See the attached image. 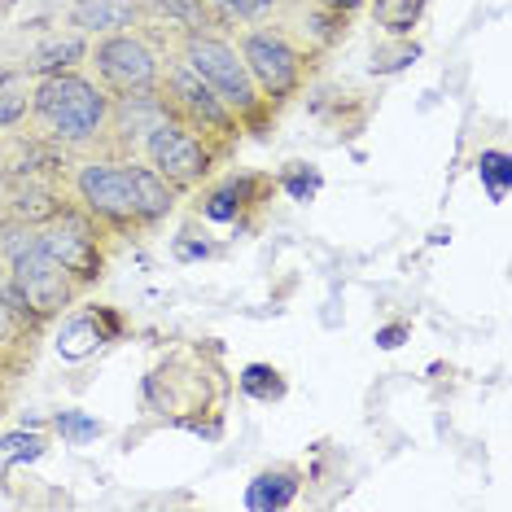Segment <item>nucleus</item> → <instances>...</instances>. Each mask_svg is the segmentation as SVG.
<instances>
[{"label": "nucleus", "mask_w": 512, "mask_h": 512, "mask_svg": "<svg viewBox=\"0 0 512 512\" xmlns=\"http://www.w3.org/2000/svg\"><path fill=\"white\" fill-rule=\"evenodd\" d=\"M75 206L88 211L106 232L141 228V206H136L132 162L127 158H84L71 167Z\"/></svg>", "instance_id": "nucleus-4"}, {"label": "nucleus", "mask_w": 512, "mask_h": 512, "mask_svg": "<svg viewBox=\"0 0 512 512\" xmlns=\"http://www.w3.org/2000/svg\"><path fill=\"white\" fill-rule=\"evenodd\" d=\"M141 154L171 189L184 193V189H197L202 180H211V171H215V162L224 158V149L171 114V119L154 123L141 136Z\"/></svg>", "instance_id": "nucleus-5"}, {"label": "nucleus", "mask_w": 512, "mask_h": 512, "mask_svg": "<svg viewBox=\"0 0 512 512\" xmlns=\"http://www.w3.org/2000/svg\"><path fill=\"white\" fill-rule=\"evenodd\" d=\"M171 101H167V92L158 88H145V92H123V97H110V127H106V136H114V145L123 149H132V145H141V136L149 132L154 123L162 119H171Z\"/></svg>", "instance_id": "nucleus-10"}, {"label": "nucleus", "mask_w": 512, "mask_h": 512, "mask_svg": "<svg viewBox=\"0 0 512 512\" xmlns=\"http://www.w3.org/2000/svg\"><path fill=\"white\" fill-rule=\"evenodd\" d=\"M477 180H482V189L491 193V202H504L508 184H512V162H508L504 149H486V154L477 158Z\"/></svg>", "instance_id": "nucleus-23"}, {"label": "nucleus", "mask_w": 512, "mask_h": 512, "mask_svg": "<svg viewBox=\"0 0 512 512\" xmlns=\"http://www.w3.org/2000/svg\"><path fill=\"white\" fill-rule=\"evenodd\" d=\"M5 211H9V219H18V224L44 228L49 219L66 211V197L53 180H9Z\"/></svg>", "instance_id": "nucleus-13"}, {"label": "nucleus", "mask_w": 512, "mask_h": 512, "mask_svg": "<svg viewBox=\"0 0 512 512\" xmlns=\"http://www.w3.org/2000/svg\"><path fill=\"white\" fill-rule=\"evenodd\" d=\"M171 250H176V259H184V263H193V259H211V246H206V241H202V246H197V241H189V237H176V246H171Z\"/></svg>", "instance_id": "nucleus-31"}, {"label": "nucleus", "mask_w": 512, "mask_h": 512, "mask_svg": "<svg viewBox=\"0 0 512 512\" xmlns=\"http://www.w3.org/2000/svg\"><path fill=\"white\" fill-rule=\"evenodd\" d=\"M49 451V438L36 429H14V434H0V477H9L18 464H36Z\"/></svg>", "instance_id": "nucleus-20"}, {"label": "nucleus", "mask_w": 512, "mask_h": 512, "mask_svg": "<svg viewBox=\"0 0 512 512\" xmlns=\"http://www.w3.org/2000/svg\"><path fill=\"white\" fill-rule=\"evenodd\" d=\"M31 119L44 127L40 136L53 145L66 149L97 145L110 127V92L79 71L44 75L31 88Z\"/></svg>", "instance_id": "nucleus-1"}, {"label": "nucleus", "mask_w": 512, "mask_h": 512, "mask_svg": "<svg viewBox=\"0 0 512 512\" xmlns=\"http://www.w3.org/2000/svg\"><path fill=\"white\" fill-rule=\"evenodd\" d=\"M162 92H167L176 119H184L193 132H202L206 141H215L219 149H228L241 136V119L184 62H167V66H162Z\"/></svg>", "instance_id": "nucleus-9"}, {"label": "nucleus", "mask_w": 512, "mask_h": 512, "mask_svg": "<svg viewBox=\"0 0 512 512\" xmlns=\"http://www.w3.org/2000/svg\"><path fill=\"white\" fill-rule=\"evenodd\" d=\"M206 5L228 22H263L276 14V0H206Z\"/></svg>", "instance_id": "nucleus-27"}, {"label": "nucleus", "mask_w": 512, "mask_h": 512, "mask_svg": "<svg viewBox=\"0 0 512 512\" xmlns=\"http://www.w3.org/2000/svg\"><path fill=\"white\" fill-rule=\"evenodd\" d=\"M237 53L267 106H281V101L298 97L302 79H307V66H302V53L289 44L285 31H272V27L241 31Z\"/></svg>", "instance_id": "nucleus-7"}, {"label": "nucleus", "mask_w": 512, "mask_h": 512, "mask_svg": "<svg viewBox=\"0 0 512 512\" xmlns=\"http://www.w3.org/2000/svg\"><path fill=\"white\" fill-rule=\"evenodd\" d=\"M40 246L62 263V272L79 289H92L106 276V228L75 202H66V211L40 228Z\"/></svg>", "instance_id": "nucleus-6"}, {"label": "nucleus", "mask_w": 512, "mask_h": 512, "mask_svg": "<svg viewBox=\"0 0 512 512\" xmlns=\"http://www.w3.org/2000/svg\"><path fill=\"white\" fill-rule=\"evenodd\" d=\"M18 333H27V329L18 324V311H14V298H9V285L0 281V351H5V346L14 342Z\"/></svg>", "instance_id": "nucleus-29"}, {"label": "nucleus", "mask_w": 512, "mask_h": 512, "mask_svg": "<svg viewBox=\"0 0 512 512\" xmlns=\"http://www.w3.org/2000/svg\"><path fill=\"white\" fill-rule=\"evenodd\" d=\"M237 386L246 390L250 399H259V403L285 399V377L272 364H246V368H241V377H237Z\"/></svg>", "instance_id": "nucleus-22"}, {"label": "nucleus", "mask_w": 512, "mask_h": 512, "mask_svg": "<svg viewBox=\"0 0 512 512\" xmlns=\"http://www.w3.org/2000/svg\"><path fill=\"white\" fill-rule=\"evenodd\" d=\"M132 162V158H127ZM132 184H136V206H141V228L162 224L171 211H176V189L158 176L149 162H132Z\"/></svg>", "instance_id": "nucleus-17"}, {"label": "nucleus", "mask_w": 512, "mask_h": 512, "mask_svg": "<svg viewBox=\"0 0 512 512\" xmlns=\"http://www.w3.org/2000/svg\"><path fill=\"white\" fill-rule=\"evenodd\" d=\"M307 36L320 44V49H333V44L346 40V14H333V9H311L307 14Z\"/></svg>", "instance_id": "nucleus-26"}, {"label": "nucleus", "mask_w": 512, "mask_h": 512, "mask_svg": "<svg viewBox=\"0 0 512 512\" xmlns=\"http://www.w3.org/2000/svg\"><path fill=\"white\" fill-rule=\"evenodd\" d=\"M145 18L141 0H71L66 9V22L84 36H110V31H136Z\"/></svg>", "instance_id": "nucleus-12"}, {"label": "nucleus", "mask_w": 512, "mask_h": 512, "mask_svg": "<svg viewBox=\"0 0 512 512\" xmlns=\"http://www.w3.org/2000/svg\"><path fill=\"white\" fill-rule=\"evenodd\" d=\"M180 62L189 66V71L202 79V84L211 88L241 123H254L267 110V101L259 97V88H254L246 62H241L237 44L224 40L219 31H193V36H184L180 40Z\"/></svg>", "instance_id": "nucleus-2"}, {"label": "nucleus", "mask_w": 512, "mask_h": 512, "mask_svg": "<svg viewBox=\"0 0 512 512\" xmlns=\"http://www.w3.org/2000/svg\"><path fill=\"white\" fill-rule=\"evenodd\" d=\"M416 57H421V44H412L407 36H394L390 44L372 49L368 71H372V75H399L403 66H412V62H416Z\"/></svg>", "instance_id": "nucleus-25"}, {"label": "nucleus", "mask_w": 512, "mask_h": 512, "mask_svg": "<svg viewBox=\"0 0 512 512\" xmlns=\"http://www.w3.org/2000/svg\"><path fill=\"white\" fill-rule=\"evenodd\" d=\"M294 167H298V162H294ZM281 184L289 189V197H294V202H311V193L320 189V176H316V171H307V176H302V167H298V171H285Z\"/></svg>", "instance_id": "nucleus-30"}, {"label": "nucleus", "mask_w": 512, "mask_h": 512, "mask_svg": "<svg viewBox=\"0 0 512 512\" xmlns=\"http://www.w3.org/2000/svg\"><path fill=\"white\" fill-rule=\"evenodd\" d=\"M0 176L5 180H53V184H62V176H71V149L36 136V141H27V149H22Z\"/></svg>", "instance_id": "nucleus-15"}, {"label": "nucleus", "mask_w": 512, "mask_h": 512, "mask_svg": "<svg viewBox=\"0 0 512 512\" xmlns=\"http://www.w3.org/2000/svg\"><path fill=\"white\" fill-rule=\"evenodd\" d=\"M298 486L302 482L294 469H263L246 482V499H241V504L250 512H281L298 499Z\"/></svg>", "instance_id": "nucleus-18"}, {"label": "nucleus", "mask_w": 512, "mask_h": 512, "mask_svg": "<svg viewBox=\"0 0 512 512\" xmlns=\"http://www.w3.org/2000/svg\"><path fill=\"white\" fill-rule=\"evenodd\" d=\"M407 333H412L407 324H390V329H381V333H377V346H381V351H394V346H403V337H407Z\"/></svg>", "instance_id": "nucleus-32"}, {"label": "nucleus", "mask_w": 512, "mask_h": 512, "mask_svg": "<svg viewBox=\"0 0 512 512\" xmlns=\"http://www.w3.org/2000/svg\"><path fill=\"white\" fill-rule=\"evenodd\" d=\"M141 5L149 9V14H158L162 22H176L184 36H193V31H215L219 27L206 0H141Z\"/></svg>", "instance_id": "nucleus-19"}, {"label": "nucleus", "mask_w": 512, "mask_h": 512, "mask_svg": "<svg viewBox=\"0 0 512 512\" xmlns=\"http://www.w3.org/2000/svg\"><path fill=\"white\" fill-rule=\"evenodd\" d=\"M53 429H57V438H62L66 447H88V442H97L101 434H106V425H101L97 416L79 412V407H66V412H57L53 416Z\"/></svg>", "instance_id": "nucleus-21"}, {"label": "nucleus", "mask_w": 512, "mask_h": 512, "mask_svg": "<svg viewBox=\"0 0 512 512\" xmlns=\"http://www.w3.org/2000/svg\"><path fill=\"white\" fill-rule=\"evenodd\" d=\"M31 114V88L0 79V127H18Z\"/></svg>", "instance_id": "nucleus-28"}, {"label": "nucleus", "mask_w": 512, "mask_h": 512, "mask_svg": "<svg viewBox=\"0 0 512 512\" xmlns=\"http://www.w3.org/2000/svg\"><path fill=\"white\" fill-rule=\"evenodd\" d=\"M421 9H425V0H377L372 14H377V22L390 36H407V31L421 22Z\"/></svg>", "instance_id": "nucleus-24"}, {"label": "nucleus", "mask_w": 512, "mask_h": 512, "mask_svg": "<svg viewBox=\"0 0 512 512\" xmlns=\"http://www.w3.org/2000/svg\"><path fill=\"white\" fill-rule=\"evenodd\" d=\"M320 9H333V14H346V18H351L355 9H364V0H320Z\"/></svg>", "instance_id": "nucleus-33"}, {"label": "nucleus", "mask_w": 512, "mask_h": 512, "mask_svg": "<svg viewBox=\"0 0 512 512\" xmlns=\"http://www.w3.org/2000/svg\"><path fill=\"white\" fill-rule=\"evenodd\" d=\"M119 333H123L119 316H114L110 307H97V311H84V316H66L57 324L53 351H57V359H66V364H84L101 346H110Z\"/></svg>", "instance_id": "nucleus-11"}, {"label": "nucleus", "mask_w": 512, "mask_h": 512, "mask_svg": "<svg viewBox=\"0 0 512 512\" xmlns=\"http://www.w3.org/2000/svg\"><path fill=\"white\" fill-rule=\"evenodd\" d=\"M263 189H267V180H263V176H232V180L219 184V189L206 193L202 215H206V219H215V224H232V219H241L254 202H259V193H263Z\"/></svg>", "instance_id": "nucleus-16"}, {"label": "nucleus", "mask_w": 512, "mask_h": 512, "mask_svg": "<svg viewBox=\"0 0 512 512\" xmlns=\"http://www.w3.org/2000/svg\"><path fill=\"white\" fill-rule=\"evenodd\" d=\"M88 49L92 40L84 36V31H57V36L40 40L36 49H31L27 66H22V75L31 79H44V75H62V71H79V66L88 62Z\"/></svg>", "instance_id": "nucleus-14"}, {"label": "nucleus", "mask_w": 512, "mask_h": 512, "mask_svg": "<svg viewBox=\"0 0 512 512\" xmlns=\"http://www.w3.org/2000/svg\"><path fill=\"white\" fill-rule=\"evenodd\" d=\"M9 294L18 302L22 329L40 333L44 324H53L79 298V285L62 272V263H57L36 237V246H27L22 254L9 259Z\"/></svg>", "instance_id": "nucleus-3"}, {"label": "nucleus", "mask_w": 512, "mask_h": 512, "mask_svg": "<svg viewBox=\"0 0 512 512\" xmlns=\"http://www.w3.org/2000/svg\"><path fill=\"white\" fill-rule=\"evenodd\" d=\"M88 62L97 71V84L110 92V97H123V92H145L162 84V57L145 36L136 31H110V36H97L88 49Z\"/></svg>", "instance_id": "nucleus-8"}]
</instances>
